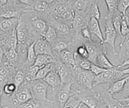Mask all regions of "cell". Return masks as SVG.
<instances>
[{"mask_svg": "<svg viewBox=\"0 0 129 108\" xmlns=\"http://www.w3.org/2000/svg\"><path fill=\"white\" fill-rule=\"evenodd\" d=\"M49 85L43 80H34L31 82L30 89L33 98L39 102H50L52 100L48 98V89Z\"/></svg>", "mask_w": 129, "mask_h": 108, "instance_id": "6da1fadb", "label": "cell"}, {"mask_svg": "<svg viewBox=\"0 0 129 108\" xmlns=\"http://www.w3.org/2000/svg\"><path fill=\"white\" fill-rule=\"evenodd\" d=\"M123 75L121 70H118L116 68L108 69L102 74L95 76L94 79V86L106 83L112 84L120 80V78L123 77Z\"/></svg>", "mask_w": 129, "mask_h": 108, "instance_id": "7a4b0ae2", "label": "cell"}, {"mask_svg": "<svg viewBox=\"0 0 129 108\" xmlns=\"http://www.w3.org/2000/svg\"><path fill=\"white\" fill-rule=\"evenodd\" d=\"M33 98L30 87L26 84L21 85L17 90V91L11 96V102L13 105L17 107L18 105L25 103Z\"/></svg>", "mask_w": 129, "mask_h": 108, "instance_id": "3957f363", "label": "cell"}, {"mask_svg": "<svg viewBox=\"0 0 129 108\" xmlns=\"http://www.w3.org/2000/svg\"><path fill=\"white\" fill-rule=\"evenodd\" d=\"M18 18L0 17V41L9 37L18 24Z\"/></svg>", "mask_w": 129, "mask_h": 108, "instance_id": "277c9868", "label": "cell"}, {"mask_svg": "<svg viewBox=\"0 0 129 108\" xmlns=\"http://www.w3.org/2000/svg\"><path fill=\"white\" fill-rule=\"evenodd\" d=\"M72 82L67 83L61 85L56 95V105L59 108H63L70 97L73 95L72 93Z\"/></svg>", "mask_w": 129, "mask_h": 108, "instance_id": "5b68a950", "label": "cell"}, {"mask_svg": "<svg viewBox=\"0 0 129 108\" xmlns=\"http://www.w3.org/2000/svg\"><path fill=\"white\" fill-rule=\"evenodd\" d=\"M77 80L82 87L88 90L92 89L95 75L90 71L83 70L81 68L77 71Z\"/></svg>", "mask_w": 129, "mask_h": 108, "instance_id": "8992f818", "label": "cell"}, {"mask_svg": "<svg viewBox=\"0 0 129 108\" xmlns=\"http://www.w3.org/2000/svg\"><path fill=\"white\" fill-rule=\"evenodd\" d=\"M116 33L115 28L113 27L112 22V18H108L105 23V35L106 38L104 39V42L103 44L107 43L111 46L114 54H116L115 52V41L116 38Z\"/></svg>", "mask_w": 129, "mask_h": 108, "instance_id": "52a82bcc", "label": "cell"}, {"mask_svg": "<svg viewBox=\"0 0 129 108\" xmlns=\"http://www.w3.org/2000/svg\"><path fill=\"white\" fill-rule=\"evenodd\" d=\"M81 102L89 108H107L103 99L99 94L85 95L81 99Z\"/></svg>", "mask_w": 129, "mask_h": 108, "instance_id": "ba28073f", "label": "cell"}, {"mask_svg": "<svg viewBox=\"0 0 129 108\" xmlns=\"http://www.w3.org/2000/svg\"><path fill=\"white\" fill-rule=\"evenodd\" d=\"M13 67L5 61L0 66V91L3 92V88L6 84L12 82V69Z\"/></svg>", "mask_w": 129, "mask_h": 108, "instance_id": "9c48e42d", "label": "cell"}, {"mask_svg": "<svg viewBox=\"0 0 129 108\" xmlns=\"http://www.w3.org/2000/svg\"><path fill=\"white\" fill-rule=\"evenodd\" d=\"M34 50L37 56L40 54H48L53 56L51 50L50 44L47 41L44 36H41V38L35 41Z\"/></svg>", "mask_w": 129, "mask_h": 108, "instance_id": "30bf717a", "label": "cell"}, {"mask_svg": "<svg viewBox=\"0 0 129 108\" xmlns=\"http://www.w3.org/2000/svg\"><path fill=\"white\" fill-rule=\"evenodd\" d=\"M16 33H17L18 44L21 45L25 43L28 37V33H27V27L25 25L24 21L22 17H20L18 20V24L16 27Z\"/></svg>", "mask_w": 129, "mask_h": 108, "instance_id": "8fae6325", "label": "cell"}, {"mask_svg": "<svg viewBox=\"0 0 129 108\" xmlns=\"http://www.w3.org/2000/svg\"><path fill=\"white\" fill-rule=\"evenodd\" d=\"M56 71L60 77L61 84L71 82L70 72L69 71L67 65L63 63H57L56 64Z\"/></svg>", "mask_w": 129, "mask_h": 108, "instance_id": "7c38bea8", "label": "cell"}, {"mask_svg": "<svg viewBox=\"0 0 129 108\" xmlns=\"http://www.w3.org/2000/svg\"><path fill=\"white\" fill-rule=\"evenodd\" d=\"M46 83L48 84V85H50L53 89H56L59 87L61 85V82L59 76L58 75L56 71L52 70L49 74L47 75V76L43 79Z\"/></svg>", "mask_w": 129, "mask_h": 108, "instance_id": "4fadbf2b", "label": "cell"}, {"mask_svg": "<svg viewBox=\"0 0 129 108\" xmlns=\"http://www.w3.org/2000/svg\"><path fill=\"white\" fill-rule=\"evenodd\" d=\"M89 28L90 33H92L93 34L95 35L103 44L104 42V38L99 21L97 20L94 17H91L90 21H89Z\"/></svg>", "mask_w": 129, "mask_h": 108, "instance_id": "5bb4252c", "label": "cell"}, {"mask_svg": "<svg viewBox=\"0 0 129 108\" xmlns=\"http://www.w3.org/2000/svg\"><path fill=\"white\" fill-rule=\"evenodd\" d=\"M128 79L129 76H128L112 83L108 89L107 92L111 95H113L115 94L120 93L124 89V87H125V84H126V82Z\"/></svg>", "mask_w": 129, "mask_h": 108, "instance_id": "9a60e30c", "label": "cell"}, {"mask_svg": "<svg viewBox=\"0 0 129 108\" xmlns=\"http://www.w3.org/2000/svg\"><path fill=\"white\" fill-rule=\"evenodd\" d=\"M51 63H55V58L54 56L48 54H40L36 56L35 62L33 65L43 67L46 64Z\"/></svg>", "mask_w": 129, "mask_h": 108, "instance_id": "2e32d148", "label": "cell"}, {"mask_svg": "<svg viewBox=\"0 0 129 108\" xmlns=\"http://www.w3.org/2000/svg\"><path fill=\"white\" fill-rule=\"evenodd\" d=\"M84 46L85 47L87 51L88 56H89L87 59L94 64V63L96 62L98 56L100 54L99 53L98 49L95 46L92 44H90V43H85Z\"/></svg>", "mask_w": 129, "mask_h": 108, "instance_id": "e0dca14e", "label": "cell"}, {"mask_svg": "<svg viewBox=\"0 0 129 108\" xmlns=\"http://www.w3.org/2000/svg\"><path fill=\"white\" fill-rule=\"evenodd\" d=\"M5 57L6 58V62L11 66L13 67L18 59V54L17 49L11 48L5 52Z\"/></svg>", "mask_w": 129, "mask_h": 108, "instance_id": "ac0fdd59", "label": "cell"}, {"mask_svg": "<svg viewBox=\"0 0 129 108\" xmlns=\"http://www.w3.org/2000/svg\"><path fill=\"white\" fill-rule=\"evenodd\" d=\"M32 20V22H33V25H34V27L36 30L39 34L41 35V36H44L47 29H48V26H47V24L45 21L41 19V18H37V17L33 18Z\"/></svg>", "mask_w": 129, "mask_h": 108, "instance_id": "d6986e66", "label": "cell"}, {"mask_svg": "<svg viewBox=\"0 0 129 108\" xmlns=\"http://www.w3.org/2000/svg\"><path fill=\"white\" fill-rule=\"evenodd\" d=\"M103 100L107 108H126L108 93L103 97Z\"/></svg>", "mask_w": 129, "mask_h": 108, "instance_id": "ffe728a7", "label": "cell"}, {"mask_svg": "<svg viewBox=\"0 0 129 108\" xmlns=\"http://www.w3.org/2000/svg\"><path fill=\"white\" fill-rule=\"evenodd\" d=\"M55 66V63H51L49 64H47L44 65V66L42 67L39 71L38 72L34 80H43L47 76L49 72L53 70L54 66Z\"/></svg>", "mask_w": 129, "mask_h": 108, "instance_id": "44dd1931", "label": "cell"}, {"mask_svg": "<svg viewBox=\"0 0 129 108\" xmlns=\"http://www.w3.org/2000/svg\"><path fill=\"white\" fill-rule=\"evenodd\" d=\"M34 44H35V41L33 42L28 47V49H27V60H26L25 63L28 66V67L34 64L37 56L35 50H34Z\"/></svg>", "mask_w": 129, "mask_h": 108, "instance_id": "7402d4cb", "label": "cell"}, {"mask_svg": "<svg viewBox=\"0 0 129 108\" xmlns=\"http://www.w3.org/2000/svg\"><path fill=\"white\" fill-rule=\"evenodd\" d=\"M97 61L98 62L100 66L102 68H105V69H111V68H116V66L113 65L111 62L109 61L106 56L104 53H101L98 56Z\"/></svg>", "mask_w": 129, "mask_h": 108, "instance_id": "603a6c76", "label": "cell"}, {"mask_svg": "<svg viewBox=\"0 0 129 108\" xmlns=\"http://www.w3.org/2000/svg\"><path fill=\"white\" fill-rule=\"evenodd\" d=\"M41 68L42 67H39L34 65H32L28 67V69H27V73L25 74V78L26 82H32L34 81L38 72Z\"/></svg>", "mask_w": 129, "mask_h": 108, "instance_id": "cb8c5ba5", "label": "cell"}, {"mask_svg": "<svg viewBox=\"0 0 129 108\" xmlns=\"http://www.w3.org/2000/svg\"><path fill=\"white\" fill-rule=\"evenodd\" d=\"M57 36H58V32H57L56 30L53 26H49L48 27V29H47L44 37L46 39L47 41L50 44L51 43H53L54 41L56 40Z\"/></svg>", "mask_w": 129, "mask_h": 108, "instance_id": "d4e9b609", "label": "cell"}, {"mask_svg": "<svg viewBox=\"0 0 129 108\" xmlns=\"http://www.w3.org/2000/svg\"><path fill=\"white\" fill-rule=\"evenodd\" d=\"M121 40L126 35L129 33V20L128 17L122 15L121 20Z\"/></svg>", "mask_w": 129, "mask_h": 108, "instance_id": "484cf974", "label": "cell"}, {"mask_svg": "<svg viewBox=\"0 0 129 108\" xmlns=\"http://www.w3.org/2000/svg\"><path fill=\"white\" fill-rule=\"evenodd\" d=\"M25 78V73L22 70H18L13 76V83L17 87V89L22 85Z\"/></svg>", "mask_w": 129, "mask_h": 108, "instance_id": "4316f807", "label": "cell"}, {"mask_svg": "<svg viewBox=\"0 0 129 108\" xmlns=\"http://www.w3.org/2000/svg\"><path fill=\"white\" fill-rule=\"evenodd\" d=\"M51 2H46V1H38L32 3L33 7L35 10L39 12H45L48 10L49 3Z\"/></svg>", "mask_w": 129, "mask_h": 108, "instance_id": "83f0119b", "label": "cell"}, {"mask_svg": "<svg viewBox=\"0 0 129 108\" xmlns=\"http://www.w3.org/2000/svg\"><path fill=\"white\" fill-rule=\"evenodd\" d=\"M17 108H42L40 102L34 98H32L25 103L18 105Z\"/></svg>", "mask_w": 129, "mask_h": 108, "instance_id": "f1b7e54d", "label": "cell"}, {"mask_svg": "<svg viewBox=\"0 0 129 108\" xmlns=\"http://www.w3.org/2000/svg\"><path fill=\"white\" fill-rule=\"evenodd\" d=\"M17 88L13 82L8 83L6 84L3 88V93L7 96H12L15 92L17 91Z\"/></svg>", "mask_w": 129, "mask_h": 108, "instance_id": "f546056e", "label": "cell"}, {"mask_svg": "<svg viewBox=\"0 0 129 108\" xmlns=\"http://www.w3.org/2000/svg\"><path fill=\"white\" fill-rule=\"evenodd\" d=\"M129 8V1H118L117 10L123 16H126V10Z\"/></svg>", "mask_w": 129, "mask_h": 108, "instance_id": "4dcf8cb0", "label": "cell"}, {"mask_svg": "<svg viewBox=\"0 0 129 108\" xmlns=\"http://www.w3.org/2000/svg\"><path fill=\"white\" fill-rule=\"evenodd\" d=\"M94 3L92 1H76L74 2V6L77 10L84 11L87 8L89 5Z\"/></svg>", "mask_w": 129, "mask_h": 108, "instance_id": "1f68e13d", "label": "cell"}, {"mask_svg": "<svg viewBox=\"0 0 129 108\" xmlns=\"http://www.w3.org/2000/svg\"><path fill=\"white\" fill-rule=\"evenodd\" d=\"M54 28L57 32L63 35L69 34L70 33V28L65 23H54Z\"/></svg>", "mask_w": 129, "mask_h": 108, "instance_id": "d6a6232c", "label": "cell"}, {"mask_svg": "<svg viewBox=\"0 0 129 108\" xmlns=\"http://www.w3.org/2000/svg\"><path fill=\"white\" fill-rule=\"evenodd\" d=\"M72 23L74 28H78L84 26V23H85V20H84V17L81 15L75 13V17L72 22Z\"/></svg>", "mask_w": 129, "mask_h": 108, "instance_id": "836d02e7", "label": "cell"}, {"mask_svg": "<svg viewBox=\"0 0 129 108\" xmlns=\"http://www.w3.org/2000/svg\"><path fill=\"white\" fill-rule=\"evenodd\" d=\"M109 13L110 15H112L115 13V11L117 9L118 1H110V0H106L105 1Z\"/></svg>", "mask_w": 129, "mask_h": 108, "instance_id": "e575fe53", "label": "cell"}, {"mask_svg": "<svg viewBox=\"0 0 129 108\" xmlns=\"http://www.w3.org/2000/svg\"><path fill=\"white\" fill-rule=\"evenodd\" d=\"M120 47L121 53L129 50V33L121 40Z\"/></svg>", "mask_w": 129, "mask_h": 108, "instance_id": "d590c367", "label": "cell"}, {"mask_svg": "<svg viewBox=\"0 0 129 108\" xmlns=\"http://www.w3.org/2000/svg\"><path fill=\"white\" fill-rule=\"evenodd\" d=\"M107 69H105V68H102L101 66H100L99 65H97V64H94V63H92V64H91L90 68V71H91L94 75H95V76L102 74L103 72L106 71Z\"/></svg>", "mask_w": 129, "mask_h": 108, "instance_id": "8d00e7d4", "label": "cell"}, {"mask_svg": "<svg viewBox=\"0 0 129 108\" xmlns=\"http://www.w3.org/2000/svg\"><path fill=\"white\" fill-rule=\"evenodd\" d=\"M91 10L92 17L95 18L97 20H100V18H101V12H100V8H99L97 2H94V4L92 5Z\"/></svg>", "mask_w": 129, "mask_h": 108, "instance_id": "74e56055", "label": "cell"}, {"mask_svg": "<svg viewBox=\"0 0 129 108\" xmlns=\"http://www.w3.org/2000/svg\"><path fill=\"white\" fill-rule=\"evenodd\" d=\"M68 8L66 5L63 4H60L57 5L54 8V12L56 15L59 17H61L65 13V12L68 10Z\"/></svg>", "mask_w": 129, "mask_h": 108, "instance_id": "f35d334b", "label": "cell"}, {"mask_svg": "<svg viewBox=\"0 0 129 108\" xmlns=\"http://www.w3.org/2000/svg\"><path fill=\"white\" fill-rule=\"evenodd\" d=\"M77 54L79 56L80 58H84V59H88V53L87 51L86 48L84 46H79V48L77 49Z\"/></svg>", "mask_w": 129, "mask_h": 108, "instance_id": "ab89813d", "label": "cell"}, {"mask_svg": "<svg viewBox=\"0 0 129 108\" xmlns=\"http://www.w3.org/2000/svg\"><path fill=\"white\" fill-rule=\"evenodd\" d=\"M92 64V63L89 61L88 59H83L80 61L79 63V66L83 70L90 71V66Z\"/></svg>", "mask_w": 129, "mask_h": 108, "instance_id": "60d3db41", "label": "cell"}, {"mask_svg": "<svg viewBox=\"0 0 129 108\" xmlns=\"http://www.w3.org/2000/svg\"><path fill=\"white\" fill-rule=\"evenodd\" d=\"M68 48V44H67L64 41H59L56 44L55 46H54V49L59 53L64 50H66Z\"/></svg>", "mask_w": 129, "mask_h": 108, "instance_id": "b9f144b4", "label": "cell"}, {"mask_svg": "<svg viewBox=\"0 0 129 108\" xmlns=\"http://www.w3.org/2000/svg\"><path fill=\"white\" fill-rule=\"evenodd\" d=\"M81 35L84 39L87 40L91 41V36H90V32L87 27H84L81 30Z\"/></svg>", "mask_w": 129, "mask_h": 108, "instance_id": "7bdbcfd3", "label": "cell"}, {"mask_svg": "<svg viewBox=\"0 0 129 108\" xmlns=\"http://www.w3.org/2000/svg\"><path fill=\"white\" fill-rule=\"evenodd\" d=\"M129 97V79L126 82V84H125L124 89L122 90V94H121V97L120 99H124Z\"/></svg>", "mask_w": 129, "mask_h": 108, "instance_id": "ee69618b", "label": "cell"}, {"mask_svg": "<svg viewBox=\"0 0 129 108\" xmlns=\"http://www.w3.org/2000/svg\"><path fill=\"white\" fill-rule=\"evenodd\" d=\"M4 57H5V49L3 48V45L0 41V66L4 63Z\"/></svg>", "mask_w": 129, "mask_h": 108, "instance_id": "f6af8a7d", "label": "cell"}, {"mask_svg": "<svg viewBox=\"0 0 129 108\" xmlns=\"http://www.w3.org/2000/svg\"><path fill=\"white\" fill-rule=\"evenodd\" d=\"M117 100H118L123 106H125V107L129 108V97L124 98V99H117Z\"/></svg>", "mask_w": 129, "mask_h": 108, "instance_id": "bcb514c9", "label": "cell"}, {"mask_svg": "<svg viewBox=\"0 0 129 108\" xmlns=\"http://www.w3.org/2000/svg\"><path fill=\"white\" fill-rule=\"evenodd\" d=\"M128 65H129V58H128L127 59L124 61V62L122 63V64L116 66V68H117V69H119V68H121V67H123L125 66H128Z\"/></svg>", "mask_w": 129, "mask_h": 108, "instance_id": "7dc6e473", "label": "cell"}, {"mask_svg": "<svg viewBox=\"0 0 129 108\" xmlns=\"http://www.w3.org/2000/svg\"><path fill=\"white\" fill-rule=\"evenodd\" d=\"M121 71L123 75H129V68L121 70Z\"/></svg>", "mask_w": 129, "mask_h": 108, "instance_id": "c3c4849f", "label": "cell"}, {"mask_svg": "<svg viewBox=\"0 0 129 108\" xmlns=\"http://www.w3.org/2000/svg\"><path fill=\"white\" fill-rule=\"evenodd\" d=\"M2 94H3V92L0 91V103H1V98H2Z\"/></svg>", "mask_w": 129, "mask_h": 108, "instance_id": "681fc988", "label": "cell"}, {"mask_svg": "<svg viewBox=\"0 0 129 108\" xmlns=\"http://www.w3.org/2000/svg\"><path fill=\"white\" fill-rule=\"evenodd\" d=\"M0 108H10L8 107L7 106H2V105H0Z\"/></svg>", "mask_w": 129, "mask_h": 108, "instance_id": "f907efd6", "label": "cell"}]
</instances>
